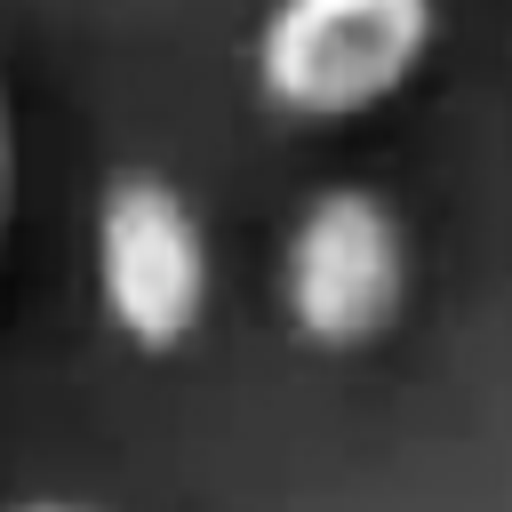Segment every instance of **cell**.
Instances as JSON below:
<instances>
[{
    "label": "cell",
    "instance_id": "obj_3",
    "mask_svg": "<svg viewBox=\"0 0 512 512\" xmlns=\"http://www.w3.org/2000/svg\"><path fill=\"white\" fill-rule=\"evenodd\" d=\"M88 272H96L104 328L144 360H168L208 328L216 240H208L200 208L184 200V184H168L160 168H120L96 192Z\"/></svg>",
    "mask_w": 512,
    "mask_h": 512
},
{
    "label": "cell",
    "instance_id": "obj_1",
    "mask_svg": "<svg viewBox=\"0 0 512 512\" xmlns=\"http://www.w3.org/2000/svg\"><path fill=\"white\" fill-rule=\"evenodd\" d=\"M440 40V0H272L248 40V80L288 128H352L416 88Z\"/></svg>",
    "mask_w": 512,
    "mask_h": 512
},
{
    "label": "cell",
    "instance_id": "obj_5",
    "mask_svg": "<svg viewBox=\"0 0 512 512\" xmlns=\"http://www.w3.org/2000/svg\"><path fill=\"white\" fill-rule=\"evenodd\" d=\"M0 512H96V504H72V496H16V504H0Z\"/></svg>",
    "mask_w": 512,
    "mask_h": 512
},
{
    "label": "cell",
    "instance_id": "obj_2",
    "mask_svg": "<svg viewBox=\"0 0 512 512\" xmlns=\"http://www.w3.org/2000/svg\"><path fill=\"white\" fill-rule=\"evenodd\" d=\"M408 296H416V240L376 184H320L288 216L272 304L304 352H328V360L376 352L408 320Z\"/></svg>",
    "mask_w": 512,
    "mask_h": 512
},
{
    "label": "cell",
    "instance_id": "obj_4",
    "mask_svg": "<svg viewBox=\"0 0 512 512\" xmlns=\"http://www.w3.org/2000/svg\"><path fill=\"white\" fill-rule=\"evenodd\" d=\"M16 184H24V160H16V104H8V72H0V248H8V224H16Z\"/></svg>",
    "mask_w": 512,
    "mask_h": 512
}]
</instances>
